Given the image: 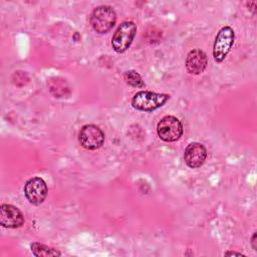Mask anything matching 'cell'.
<instances>
[{"instance_id":"7a4b0ae2","label":"cell","mask_w":257,"mask_h":257,"mask_svg":"<svg viewBox=\"0 0 257 257\" xmlns=\"http://www.w3.org/2000/svg\"><path fill=\"white\" fill-rule=\"evenodd\" d=\"M115 21L116 13L107 5H101L94 8L89 17L91 27L94 31L100 34L108 32L114 26Z\"/></svg>"},{"instance_id":"4fadbf2b","label":"cell","mask_w":257,"mask_h":257,"mask_svg":"<svg viewBox=\"0 0 257 257\" xmlns=\"http://www.w3.org/2000/svg\"><path fill=\"white\" fill-rule=\"evenodd\" d=\"M251 244H252V247H253V249H254V250H257V246H256V232H254V233H253Z\"/></svg>"},{"instance_id":"ba28073f","label":"cell","mask_w":257,"mask_h":257,"mask_svg":"<svg viewBox=\"0 0 257 257\" xmlns=\"http://www.w3.org/2000/svg\"><path fill=\"white\" fill-rule=\"evenodd\" d=\"M24 224V216L21 211L10 204L0 206V225L4 228L16 229Z\"/></svg>"},{"instance_id":"3957f363","label":"cell","mask_w":257,"mask_h":257,"mask_svg":"<svg viewBox=\"0 0 257 257\" xmlns=\"http://www.w3.org/2000/svg\"><path fill=\"white\" fill-rule=\"evenodd\" d=\"M137 33V25L133 21L122 22L111 38V46L117 53L124 52L133 43Z\"/></svg>"},{"instance_id":"8992f818","label":"cell","mask_w":257,"mask_h":257,"mask_svg":"<svg viewBox=\"0 0 257 257\" xmlns=\"http://www.w3.org/2000/svg\"><path fill=\"white\" fill-rule=\"evenodd\" d=\"M78 141L84 149L94 151L103 145L104 134L95 124H85L78 133Z\"/></svg>"},{"instance_id":"7c38bea8","label":"cell","mask_w":257,"mask_h":257,"mask_svg":"<svg viewBox=\"0 0 257 257\" xmlns=\"http://www.w3.org/2000/svg\"><path fill=\"white\" fill-rule=\"evenodd\" d=\"M123 79L125 82L134 87H144L145 82L142 76L136 70H127L123 73Z\"/></svg>"},{"instance_id":"30bf717a","label":"cell","mask_w":257,"mask_h":257,"mask_svg":"<svg viewBox=\"0 0 257 257\" xmlns=\"http://www.w3.org/2000/svg\"><path fill=\"white\" fill-rule=\"evenodd\" d=\"M208 59L206 53L201 49L191 50L185 61L186 69L191 74H200L207 67Z\"/></svg>"},{"instance_id":"9c48e42d","label":"cell","mask_w":257,"mask_h":257,"mask_svg":"<svg viewBox=\"0 0 257 257\" xmlns=\"http://www.w3.org/2000/svg\"><path fill=\"white\" fill-rule=\"evenodd\" d=\"M207 150L200 143H191L184 152V160L186 165L191 169L200 168L206 161Z\"/></svg>"},{"instance_id":"6da1fadb","label":"cell","mask_w":257,"mask_h":257,"mask_svg":"<svg viewBox=\"0 0 257 257\" xmlns=\"http://www.w3.org/2000/svg\"><path fill=\"white\" fill-rule=\"evenodd\" d=\"M170 98L169 94L157 93L148 90H142L137 92L132 98V105L134 108L151 112L163 106Z\"/></svg>"},{"instance_id":"52a82bcc","label":"cell","mask_w":257,"mask_h":257,"mask_svg":"<svg viewBox=\"0 0 257 257\" xmlns=\"http://www.w3.org/2000/svg\"><path fill=\"white\" fill-rule=\"evenodd\" d=\"M24 195L27 201L35 206L43 203L47 196V185L40 177H33L29 179L24 185Z\"/></svg>"},{"instance_id":"277c9868","label":"cell","mask_w":257,"mask_h":257,"mask_svg":"<svg viewBox=\"0 0 257 257\" xmlns=\"http://www.w3.org/2000/svg\"><path fill=\"white\" fill-rule=\"evenodd\" d=\"M183 124L174 115H166L159 121L157 125V133L164 142H176L183 136Z\"/></svg>"},{"instance_id":"5b68a950","label":"cell","mask_w":257,"mask_h":257,"mask_svg":"<svg viewBox=\"0 0 257 257\" xmlns=\"http://www.w3.org/2000/svg\"><path fill=\"white\" fill-rule=\"evenodd\" d=\"M234 39L235 33L230 26H224L218 31L213 46V56L215 61L222 62L226 58L234 43Z\"/></svg>"},{"instance_id":"8fae6325","label":"cell","mask_w":257,"mask_h":257,"mask_svg":"<svg viewBox=\"0 0 257 257\" xmlns=\"http://www.w3.org/2000/svg\"><path fill=\"white\" fill-rule=\"evenodd\" d=\"M31 252L36 257H50V256H60L61 253L49 246H46L44 244L34 242L30 245Z\"/></svg>"},{"instance_id":"5bb4252c","label":"cell","mask_w":257,"mask_h":257,"mask_svg":"<svg viewBox=\"0 0 257 257\" xmlns=\"http://www.w3.org/2000/svg\"><path fill=\"white\" fill-rule=\"evenodd\" d=\"M224 255H226V256H228V255H237V256H244V254H242V253H239V252H230V251H228V252H226Z\"/></svg>"}]
</instances>
